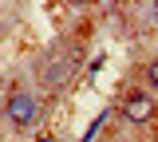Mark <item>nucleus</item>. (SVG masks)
Segmentation results:
<instances>
[{
    "instance_id": "f257e3e1",
    "label": "nucleus",
    "mask_w": 158,
    "mask_h": 142,
    "mask_svg": "<svg viewBox=\"0 0 158 142\" xmlns=\"http://www.w3.org/2000/svg\"><path fill=\"white\" fill-rule=\"evenodd\" d=\"M4 111H8V122H12L16 130H24V126H32V122L40 119V103L32 99V95H24V91H12Z\"/></svg>"
},
{
    "instance_id": "f03ea898",
    "label": "nucleus",
    "mask_w": 158,
    "mask_h": 142,
    "mask_svg": "<svg viewBox=\"0 0 158 142\" xmlns=\"http://www.w3.org/2000/svg\"><path fill=\"white\" fill-rule=\"evenodd\" d=\"M123 119L127 122H150L154 119V99L142 95V91H131V95L123 99Z\"/></svg>"
},
{
    "instance_id": "7ed1b4c3",
    "label": "nucleus",
    "mask_w": 158,
    "mask_h": 142,
    "mask_svg": "<svg viewBox=\"0 0 158 142\" xmlns=\"http://www.w3.org/2000/svg\"><path fill=\"white\" fill-rule=\"evenodd\" d=\"M67 75H71V63H63V59H52V63L40 67V83H44L48 91H59V87L67 83Z\"/></svg>"
},
{
    "instance_id": "20e7f679",
    "label": "nucleus",
    "mask_w": 158,
    "mask_h": 142,
    "mask_svg": "<svg viewBox=\"0 0 158 142\" xmlns=\"http://www.w3.org/2000/svg\"><path fill=\"white\" fill-rule=\"evenodd\" d=\"M146 87H150V91H158V59L146 63Z\"/></svg>"
},
{
    "instance_id": "39448f33",
    "label": "nucleus",
    "mask_w": 158,
    "mask_h": 142,
    "mask_svg": "<svg viewBox=\"0 0 158 142\" xmlns=\"http://www.w3.org/2000/svg\"><path fill=\"white\" fill-rule=\"evenodd\" d=\"M40 142H56V138H40Z\"/></svg>"
},
{
    "instance_id": "423d86ee",
    "label": "nucleus",
    "mask_w": 158,
    "mask_h": 142,
    "mask_svg": "<svg viewBox=\"0 0 158 142\" xmlns=\"http://www.w3.org/2000/svg\"><path fill=\"white\" fill-rule=\"evenodd\" d=\"M83 4H87V0H83Z\"/></svg>"
}]
</instances>
